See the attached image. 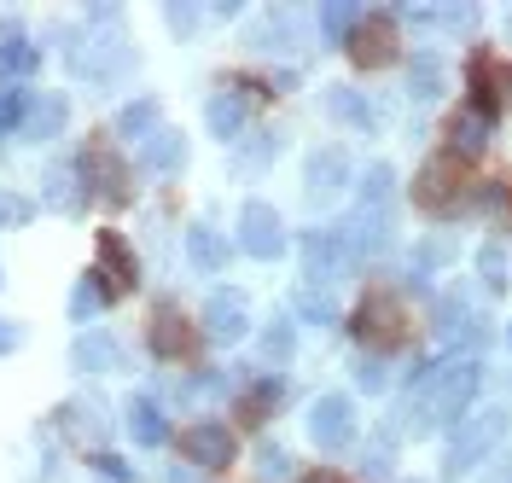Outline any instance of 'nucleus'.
<instances>
[{"label":"nucleus","mask_w":512,"mask_h":483,"mask_svg":"<svg viewBox=\"0 0 512 483\" xmlns=\"http://www.w3.org/2000/svg\"><path fill=\"white\" fill-rule=\"evenodd\" d=\"M152 123V105H128L123 111V129H146Z\"/></svg>","instance_id":"obj_34"},{"label":"nucleus","mask_w":512,"mask_h":483,"mask_svg":"<svg viewBox=\"0 0 512 483\" xmlns=\"http://www.w3.org/2000/svg\"><path fill=\"white\" fill-rule=\"evenodd\" d=\"M181 152H187V140H181V134H152V146H146V163H152V169H175V163H181Z\"/></svg>","instance_id":"obj_19"},{"label":"nucleus","mask_w":512,"mask_h":483,"mask_svg":"<svg viewBox=\"0 0 512 483\" xmlns=\"http://www.w3.org/2000/svg\"><path fill=\"white\" fill-rule=\"evenodd\" d=\"M30 65H35V47L24 35H6V41H0V76H24Z\"/></svg>","instance_id":"obj_18"},{"label":"nucleus","mask_w":512,"mask_h":483,"mask_svg":"<svg viewBox=\"0 0 512 483\" xmlns=\"http://www.w3.org/2000/svg\"><path fill=\"white\" fill-rule=\"evenodd\" d=\"M355 332H361L367 344H379V350H396V344L408 338V315H402V303H396L390 291H373V297L355 309Z\"/></svg>","instance_id":"obj_3"},{"label":"nucleus","mask_w":512,"mask_h":483,"mask_svg":"<svg viewBox=\"0 0 512 483\" xmlns=\"http://www.w3.org/2000/svg\"><path fill=\"white\" fill-rule=\"evenodd\" d=\"M204 326H210L216 338H239V332H245V303H239L233 291H216L210 309H204Z\"/></svg>","instance_id":"obj_14"},{"label":"nucleus","mask_w":512,"mask_h":483,"mask_svg":"<svg viewBox=\"0 0 512 483\" xmlns=\"http://www.w3.org/2000/svg\"><path fill=\"white\" fill-rule=\"evenodd\" d=\"M274 396H280L274 385L245 390V396H239V414H245V425H262V419H268V408H274Z\"/></svg>","instance_id":"obj_22"},{"label":"nucleus","mask_w":512,"mask_h":483,"mask_svg":"<svg viewBox=\"0 0 512 483\" xmlns=\"http://www.w3.org/2000/svg\"><path fill=\"white\" fill-rule=\"evenodd\" d=\"M361 472H367V478H384V472H390V449H373V454H367V466H361Z\"/></svg>","instance_id":"obj_32"},{"label":"nucleus","mask_w":512,"mask_h":483,"mask_svg":"<svg viewBox=\"0 0 512 483\" xmlns=\"http://www.w3.org/2000/svg\"><path fill=\"white\" fill-rule=\"evenodd\" d=\"M501 437H507V414H501V408H489V414H478L472 425H466V431H460V437H454V449H448V466L460 472V466L483 460V454L495 449Z\"/></svg>","instance_id":"obj_7"},{"label":"nucleus","mask_w":512,"mask_h":483,"mask_svg":"<svg viewBox=\"0 0 512 483\" xmlns=\"http://www.w3.org/2000/svg\"><path fill=\"white\" fill-rule=\"evenodd\" d=\"M355 24H361V12H355L350 0H332V6L320 12V30L326 35H355Z\"/></svg>","instance_id":"obj_20"},{"label":"nucleus","mask_w":512,"mask_h":483,"mask_svg":"<svg viewBox=\"0 0 512 483\" xmlns=\"http://www.w3.org/2000/svg\"><path fill=\"white\" fill-rule=\"evenodd\" d=\"M303 483H338V478H332V472H315V478H303Z\"/></svg>","instance_id":"obj_35"},{"label":"nucleus","mask_w":512,"mask_h":483,"mask_svg":"<svg viewBox=\"0 0 512 483\" xmlns=\"http://www.w3.org/2000/svg\"><path fill=\"white\" fill-rule=\"evenodd\" d=\"M82 181H88V193L123 204L128 198V163L117 158L111 146H88V152H82Z\"/></svg>","instance_id":"obj_8"},{"label":"nucleus","mask_w":512,"mask_h":483,"mask_svg":"<svg viewBox=\"0 0 512 483\" xmlns=\"http://www.w3.org/2000/svg\"><path fill=\"white\" fill-rule=\"evenodd\" d=\"M268 355H291V326H280V332H268V344H262Z\"/></svg>","instance_id":"obj_33"},{"label":"nucleus","mask_w":512,"mask_h":483,"mask_svg":"<svg viewBox=\"0 0 512 483\" xmlns=\"http://www.w3.org/2000/svg\"><path fill=\"white\" fill-rule=\"evenodd\" d=\"M297 309H303L309 321H332V291H320L315 280H309V286L297 291Z\"/></svg>","instance_id":"obj_23"},{"label":"nucleus","mask_w":512,"mask_h":483,"mask_svg":"<svg viewBox=\"0 0 512 483\" xmlns=\"http://www.w3.org/2000/svg\"><path fill=\"white\" fill-rule=\"evenodd\" d=\"M414 198L419 210H431V216H448V210H460L466 198H472V175H466V158H431L425 169L414 175Z\"/></svg>","instance_id":"obj_2"},{"label":"nucleus","mask_w":512,"mask_h":483,"mask_svg":"<svg viewBox=\"0 0 512 483\" xmlns=\"http://www.w3.org/2000/svg\"><path fill=\"white\" fill-rule=\"evenodd\" d=\"M478 268H483L489 286H507V257H501V245H489V251L478 257Z\"/></svg>","instance_id":"obj_28"},{"label":"nucleus","mask_w":512,"mask_h":483,"mask_svg":"<svg viewBox=\"0 0 512 483\" xmlns=\"http://www.w3.org/2000/svg\"><path fill=\"white\" fill-rule=\"evenodd\" d=\"M268 483H286L291 478V454L286 449H262V466H256Z\"/></svg>","instance_id":"obj_27"},{"label":"nucleus","mask_w":512,"mask_h":483,"mask_svg":"<svg viewBox=\"0 0 512 483\" xmlns=\"http://www.w3.org/2000/svg\"><path fill=\"white\" fill-rule=\"evenodd\" d=\"M309 437H315L320 449H344L355 437V408L344 402V396H320L315 408H309Z\"/></svg>","instance_id":"obj_9"},{"label":"nucleus","mask_w":512,"mask_h":483,"mask_svg":"<svg viewBox=\"0 0 512 483\" xmlns=\"http://www.w3.org/2000/svg\"><path fill=\"white\" fill-rule=\"evenodd\" d=\"M128 431L152 449V443H163V414H158V402H134L128 408Z\"/></svg>","instance_id":"obj_17"},{"label":"nucleus","mask_w":512,"mask_h":483,"mask_svg":"<svg viewBox=\"0 0 512 483\" xmlns=\"http://www.w3.org/2000/svg\"><path fill=\"white\" fill-rule=\"evenodd\" d=\"M344 175H350V163H344V152H320L315 163H309V193L326 198L344 187Z\"/></svg>","instance_id":"obj_16"},{"label":"nucleus","mask_w":512,"mask_h":483,"mask_svg":"<svg viewBox=\"0 0 512 483\" xmlns=\"http://www.w3.org/2000/svg\"><path fill=\"white\" fill-rule=\"evenodd\" d=\"M350 59L355 65H390V59H396V24H390V18H361V24H355V35H350Z\"/></svg>","instance_id":"obj_11"},{"label":"nucleus","mask_w":512,"mask_h":483,"mask_svg":"<svg viewBox=\"0 0 512 483\" xmlns=\"http://www.w3.org/2000/svg\"><path fill=\"white\" fill-rule=\"evenodd\" d=\"M181 449H187L192 466L222 472V466H233V431H227L222 419H198V425L181 431Z\"/></svg>","instance_id":"obj_4"},{"label":"nucleus","mask_w":512,"mask_h":483,"mask_svg":"<svg viewBox=\"0 0 512 483\" xmlns=\"http://www.w3.org/2000/svg\"><path fill=\"white\" fill-rule=\"evenodd\" d=\"M239 123H245V105H239V99H233V94L210 99V129H216V134H233V129H239Z\"/></svg>","instance_id":"obj_21"},{"label":"nucleus","mask_w":512,"mask_h":483,"mask_svg":"<svg viewBox=\"0 0 512 483\" xmlns=\"http://www.w3.org/2000/svg\"><path fill=\"white\" fill-rule=\"evenodd\" d=\"M454 257V239H425L414 251V274H425V268H443V262Z\"/></svg>","instance_id":"obj_25"},{"label":"nucleus","mask_w":512,"mask_h":483,"mask_svg":"<svg viewBox=\"0 0 512 483\" xmlns=\"http://www.w3.org/2000/svg\"><path fill=\"white\" fill-rule=\"evenodd\" d=\"M489 146V117L483 111H460L454 123H448V158H472Z\"/></svg>","instance_id":"obj_13"},{"label":"nucleus","mask_w":512,"mask_h":483,"mask_svg":"<svg viewBox=\"0 0 512 483\" xmlns=\"http://www.w3.org/2000/svg\"><path fill=\"white\" fill-rule=\"evenodd\" d=\"M94 251H99V274H88V280H105V297H117V291H128L134 280H140V268H134V251H128V239L123 233H99L94 239Z\"/></svg>","instance_id":"obj_6"},{"label":"nucleus","mask_w":512,"mask_h":483,"mask_svg":"<svg viewBox=\"0 0 512 483\" xmlns=\"http://www.w3.org/2000/svg\"><path fill=\"white\" fill-rule=\"evenodd\" d=\"M187 239H192V257L204 262V268H216V262H222V239H216L210 227H192Z\"/></svg>","instance_id":"obj_26"},{"label":"nucleus","mask_w":512,"mask_h":483,"mask_svg":"<svg viewBox=\"0 0 512 483\" xmlns=\"http://www.w3.org/2000/svg\"><path fill=\"white\" fill-rule=\"evenodd\" d=\"M0 210H6V204H0Z\"/></svg>","instance_id":"obj_37"},{"label":"nucleus","mask_w":512,"mask_h":483,"mask_svg":"<svg viewBox=\"0 0 512 483\" xmlns=\"http://www.w3.org/2000/svg\"><path fill=\"white\" fill-rule=\"evenodd\" d=\"M239 245H245L251 257H280V251H286V227H280V216H274L262 198H251V204L239 210Z\"/></svg>","instance_id":"obj_5"},{"label":"nucleus","mask_w":512,"mask_h":483,"mask_svg":"<svg viewBox=\"0 0 512 483\" xmlns=\"http://www.w3.org/2000/svg\"><path fill=\"white\" fill-rule=\"evenodd\" d=\"M472 390H478V367H472V361H443V367H431V373H425V385H419V402H414L419 425L466 414Z\"/></svg>","instance_id":"obj_1"},{"label":"nucleus","mask_w":512,"mask_h":483,"mask_svg":"<svg viewBox=\"0 0 512 483\" xmlns=\"http://www.w3.org/2000/svg\"><path fill=\"white\" fill-rule=\"evenodd\" d=\"M192 344V326L181 309H158V321H152V355H163V361H181Z\"/></svg>","instance_id":"obj_12"},{"label":"nucleus","mask_w":512,"mask_h":483,"mask_svg":"<svg viewBox=\"0 0 512 483\" xmlns=\"http://www.w3.org/2000/svg\"><path fill=\"white\" fill-rule=\"evenodd\" d=\"M18 111H24V94H0V129L18 123Z\"/></svg>","instance_id":"obj_31"},{"label":"nucleus","mask_w":512,"mask_h":483,"mask_svg":"<svg viewBox=\"0 0 512 483\" xmlns=\"http://www.w3.org/2000/svg\"><path fill=\"white\" fill-rule=\"evenodd\" d=\"M6 344H12V332H0V350H6Z\"/></svg>","instance_id":"obj_36"},{"label":"nucleus","mask_w":512,"mask_h":483,"mask_svg":"<svg viewBox=\"0 0 512 483\" xmlns=\"http://www.w3.org/2000/svg\"><path fill=\"white\" fill-rule=\"evenodd\" d=\"M414 94L419 99H437V94H443V65H437V59H419V65H414Z\"/></svg>","instance_id":"obj_24"},{"label":"nucleus","mask_w":512,"mask_h":483,"mask_svg":"<svg viewBox=\"0 0 512 483\" xmlns=\"http://www.w3.org/2000/svg\"><path fill=\"white\" fill-rule=\"evenodd\" d=\"M367 390H384V361H361V373H355Z\"/></svg>","instance_id":"obj_30"},{"label":"nucleus","mask_w":512,"mask_h":483,"mask_svg":"<svg viewBox=\"0 0 512 483\" xmlns=\"http://www.w3.org/2000/svg\"><path fill=\"white\" fill-rule=\"evenodd\" d=\"M76 361L88 367V361H117V350H111V338H82L76 344Z\"/></svg>","instance_id":"obj_29"},{"label":"nucleus","mask_w":512,"mask_h":483,"mask_svg":"<svg viewBox=\"0 0 512 483\" xmlns=\"http://www.w3.org/2000/svg\"><path fill=\"white\" fill-rule=\"evenodd\" d=\"M303 257H309V280L320 286V274L332 280V274H338V268H344V262L355 257V233H350V227H332V233H309V239H303Z\"/></svg>","instance_id":"obj_10"},{"label":"nucleus","mask_w":512,"mask_h":483,"mask_svg":"<svg viewBox=\"0 0 512 483\" xmlns=\"http://www.w3.org/2000/svg\"><path fill=\"white\" fill-rule=\"evenodd\" d=\"M472 76H478V94H483V117H489V105H495V99H507L512 105V65H495V59H478V65H472Z\"/></svg>","instance_id":"obj_15"}]
</instances>
